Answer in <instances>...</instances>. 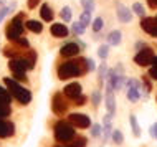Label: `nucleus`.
I'll return each instance as SVG.
<instances>
[{"mask_svg":"<svg viewBox=\"0 0 157 147\" xmlns=\"http://www.w3.org/2000/svg\"><path fill=\"white\" fill-rule=\"evenodd\" d=\"M155 22H157V17H155Z\"/></svg>","mask_w":157,"mask_h":147,"instance_id":"48","label":"nucleus"},{"mask_svg":"<svg viewBox=\"0 0 157 147\" xmlns=\"http://www.w3.org/2000/svg\"><path fill=\"white\" fill-rule=\"evenodd\" d=\"M122 41V35L119 30H113L111 33L108 35V45H113V47H117Z\"/></svg>","mask_w":157,"mask_h":147,"instance_id":"16","label":"nucleus"},{"mask_svg":"<svg viewBox=\"0 0 157 147\" xmlns=\"http://www.w3.org/2000/svg\"><path fill=\"white\" fill-rule=\"evenodd\" d=\"M127 99L136 103V101H139L141 98V85H139L137 79H127Z\"/></svg>","mask_w":157,"mask_h":147,"instance_id":"7","label":"nucleus"},{"mask_svg":"<svg viewBox=\"0 0 157 147\" xmlns=\"http://www.w3.org/2000/svg\"><path fill=\"white\" fill-rule=\"evenodd\" d=\"M98 55H99L101 60H106L108 55H109V45H101L99 50H98Z\"/></svg>","mask_w":157,"mask_h":147,"instance_id":"26","label":"nucleus"},{"mask_svg":"<svg viewBox=\"0 0 157 147\" xmlns=\"http://www.w3.org/2000/svg\"><path fill=\"white\" fill-rule=\"evenodd\" d=\"M13 43H17L18 47H22V48H28V45H30V43H28V40L23 38V36H18V38L13 41Z\"/></svg>","mask_w":157,"mask_h":147,"instance_id":"35","label":"nucleus"},{"mask_svg":"<svg viewBox=\"0 0 157 147\" xmlns=\"http://www.w3.org/2000/svg\"><path fill=\"white\" fill-rule=\"evenodd\" d=\"M84 30H86V25H84V23H81V22L73 23V32L76 33V35H83Z\"/></svg>","mask_w":157,"mask_h":147,"instance_id":"27","label":"nucleus"},{"mask_svg":"<svg viewBox=\"0 0 157 147\" xmlns=\"http://www.w3.org/2000/svg\"><path fill=\"white\" fill-rule=\"evenodd\" d=\"M149 76H151L152 79H157V68H154V66H152V68L149 70Z\"/></svg>","mask_w":157,"mask_h":147,"instance_id":"42","label":"nucleus"},{"mask_svg":"<svg viewBox=\"0 0 157 147\" xmlns=\"http://www.w3.org/2000/svg\"><path fill=\"white\" fill-rule=\"evenodd\" d=\"M106 109H108V114H114L116 112V99H114V89L113 86L106 85Z\"/></svg>","mask_w":157,"mask_h":147,"instance_id":"10","label":"nucleus"},{"mask_svg":"<svg viewBox=\"0 0 157 147\" xmlns=\"http://www.w3.org/2000/svg\"><path fill=\"white\" fill-rule=\"evenodd\" d=\"M56 147H65V145H56Z\"/></svg>","mask_w":157,"mask_h":147,"instance_id":"46","label":"nucleus"},{"mask_svg":"<svg viewBox=\"0 0 157 147\" xmlns=\"http://www.w3.org/2000/svg\"><path fill=\"white\" fill-rule=\"evenodd\" d=\"M60 15H61V18L65 20V22H70V20H71V8L70 7H63Z\"/></svg>","mask_w":157,"mask_h":147,"instance_id":"30","label":"nucleus"},{"mask_svg":"<svg viewBox=\"0 0 157 147\" xmlns=\"http://www.w3.org/2000/svg\"><path fill=\"white\" fill-rule=\"evenodd\" d=\"M52 107H53V112L58 116H63L65 112L68 111V103L65 99V94L63 93H56L53 96V101H52Z\"/></svg>","mask_w":157,"mask_h":147,"instance_id":"6","label":"nucleus"},{"mask_svg":"<svg viewBox=\"0 0 157 147\" xmlns=\"http://www.w3.org/2000/svg\"><path fill=\"white\" fill-rule=\"evenodd\" d=\"M86 137H83V136H79V137H76V139L73 141V144H71L70 147H86Z\"/></svg>","mask_w":157,"mask_h":147,"instance_id":"28","label":"nucleus"},{"mask_svg":"<svg viewBox=\"0 0 157 147\" xmlns=\"http://www.w3.org/2000/svg\"><path fill=\"white\" fill-rule=\"evenodd\" d=\"M91 101H93V104H94V106H98V104L101 103V93H99V91H94V93H93Z\"/></svg>","mask_w":157,"mask_h":147,"instance_id":"36","label":"nucleus"},{"mask_svg":"<svg viewBox=\"0 0 157 147\" xmlns=\"http://www.w3.org/2000/svg\"><path fill=\"white\" fill-rule=\"evenodd\" d=\"M152 65H154V68H157V56L152 58Z\"/></svg>","mask_w":157,"mask_h":147,"instance_id":"45","label":"nucleus"},{"mask_svg":"<svg viewBox=\"0 0 157 147\" xmlns=\"http://www.w3.org/2000/svg\"><path fill=\"white\" fill-rule=\"evenodd\" d=\"M116 13H117V18H119L122 23H129L131 20H132V13H131V10L126 5H122V3H117V5H116Z\"/></svg>","mask_w":157,"mask_h":147,"instance_id":"13","label":"nucleus"},{"mask_svg":"<svg viewBox=\"0 0 157 147\" xmlns=\"http://www.w3.org/2000/svg\"><path fill=\"white\" fill-rule=\"evenodd\" d=\"M151 35L154 36V38H157V25H155V27H154V28H152V30H151Z\"/></svg>","mask_w":157,"mask_h":147,"instance_id":"44","label":"nucleus"},{"mask_svg":"<svg viewBox=\"0 0 157 147\" xmlns=\"http://www.w3.org/2000/svg\"><path fill=\"white\" fill-rule=\"evenodd\" d=\"M40 15H41V18H43L45 22H52V20H53V10L50 8V5H46V3H43V5H41Z\"/></svg>","mask_w":157,"mask_h":147,"instance_id":"17","label":"nucleus"},{"mask_svg":"<svg viewBox=\"0 0 157 147\" xmlns=\"http://www.w3.org/2000/svg\"><path fill=\"white\" fill-rule=\"evenodd\" d=\"M25 27L33 33H41V30H43V25L38 22V20H28V22L25 23Z\"/></svg>","mask_w":157,"mask_h":147,"instance_id":"18","label":"nucleus"},{"mask_svg":"<svg viewBox=\"0 0 157 147\" xmlns=\"http://www.w3.org/2000/svg\"><path fill=\"white\" fill-rule=\"evenodd\" d=\"M106 73H108V68H106V63H103V65L99 66V85H103V83H104Z\"/></svg>","mask_w":157,"mask_h":147,"instance_id":"32","label":"nucleus"},{"mask_svg":"<svg viewBox=\"0 0 157 147\" xmlns=\"http://www.w3.org/2000/svg\"><path fill=\"white\" fill-rule=\"evenodd\" d=\"M152 58H154V51L151 48H142L141 51L136 55L134 61L139 66H149V65H152Z\"/></svg>","mask_w":157,"mask_h":147,"instance_id":"8","label":"nucleus"},{"mask_svg":"<svg viewBox=\"0 0 157 147\" xmlns=\"http://www.w3.org/2000/svg\"><path fill=\"white\" fill-rule=\"evenodd\" d=\"M50 32H52V35L56 36V38H65L68 35V28H66V25H63V23H53L52 28H50Z\"/></svg>","mask_w":157,"mask_h":147,"instance_id":"15","label":"nucleus"},{"mask_svg":"<svg viewBox=\"0 0 157 147\" xmlns=\"http://www.w3.org/2000/svg\"><path fill=\"white\" fill-rule=\"evenodd\" d=\"M103 18H101V17H98V18H94V22H93V30L94 32H99L101 28H103Z\"/></svg>","mask_w":157,"mask_h":147,"instance_id":"33","label":"nucleus"},{"mask_svg":"<svg viewBox=\"0 0 157 147\" xmlns=\"http://www.w3.org/2000/svg\"><path fill=\"white\" fill-rule=\"evenodd\" d=\"M0 101H3V103H8V104H10V101H12L10 91L5 89V88H2V86H0Z\"/></svg>","mask_w":157,"mask_h":147,"instance_id":"23","label":"nucleus"},{"mask_svg":"<svg viewBox=\"0 0 157 147\" xmlns=\"http://www.w3.org/2000/svg\"><path fill=\"white\" fill-rule=\"evenodd\" d=\"M2 3H3V2H2V0H0V5H2Z\"/></svg>","mask_w":157,"mask_h":147,"instance_id":"47","label":"nucleus"},{"mask_svg":"<svg viewBox=\"0 0 157 147\" xmlns=\"http://www.w3.org/2000/svg\"><path fill=\"white\" fill-rule=\"evenodd\" d=\"M55 139L58 142H63V144L73 141L75 139V127L71 124L65 123V121L56 123V126H55Z\"/></svg>","mask_w":157,"mask_h":147,"instance_id":"3","label":"nucleus"},{"mask_svg":"<svg viewBox=\"0 0 157 147\" xmlns=\"http://www.w3.org/2000/svg\"><path fill=\"white\" fill-rule=\"evenodd\" d=\"M12 112L10 109V104L8 103H3V101H0V119H3V117H8Z\"/></svg>","mask_w":157,"mask_h":147,"instance_id":"21","label":"nucleus"},{"mask_svg":"<svg viewBox=\"0 0 157 147\" xmlns=\"http://www.w3.org/2000/svg\"><path fill=\"white\" fill-rule=\"evenodd\" d=\"M132 12H134L136 15L142 17V18H144V13H146V10H144V7H142L141 3H139V2H136L134 5H132Z\"/></svg>","mask_w":157,"mask_h":147,"instance_id":"29","label":"nucleus"},{"mask_svg":"<svg viewBox=\"0 0 157 147\" xmlns=\"http://www.w3.org/2000/svg\"><path fill=\"white\" fill-rule=\"evenodd\" d=\"M25 30V23H23V13L17 15L15 18H12V22L8 23L7 30H5V35L10 41H15L18 36H22V33Z\"/></svg>","mask_w":157,"mask_h":147,"instance_id":"4","label":"nucleus"},{"mask_svg":"<svg viewBox=\"0 0 157 147\" xmlns=\"http://www.w3.org/2000/svg\"><path fill=\"white\" fill-rule=\"evenodd\" d=\"M84 103H86V98H84V96H83V94H79V96H78V98H76V99H75V104H76V106H83V104H84Z\"/></svg>","mask_w":157,"mask_h":147,"instance_id":"38","label":"nucleus"},{"mask_svg":"<svg viewBox=\"0 0 157 147\" xmlns=\"http://www.w3.org/2000/svg\"><path fill=\"white\" fill-rule=\"evenodd\" d=\"M81 5L84 7V10L93 12V10H94V7H96V3H94V0H81Z\"/></svg>","mask_w":157,"mask_h":147,"instance_id":"31","label":"nucleus"},{"mask_svg":"<svg viewBox=\"0 0 157 147\" xmlns=\"http://www.w3.org/2000/svg\"><path fill=\"white\" fill-rule=\"evenodd\" d=\"M70 123L75 126V127H79V129H86L91 126V121L90 117L86 114H79V112H73V114H70Z\"/></svg>","mask_w":157,"mask_h":147,"instance_id":"9","label":"nucleus"},{"mask_svg":"<svg viewBox=\"0 0 157 147\" xmlns=\"http://www.w3.org/2000/svg\"><path fill=\"white\" fill-rule=\"evenodd\" d=\"M142 83H144V86H146V89H147V93L152 89V86H151V81L147 78H142Z\"/></svg>","mask_w":157,"mask_h":147,"instance_id":"40","label":"nucleus"},{"mask_svg":"<svg viewBox=\"0 0 157 147\" xmlns=\"http://www.w3.org/2000/svg\"><path fill=\"white\" fill-rule=\"evenodd\" d=\"M81 85L79 83H70V85L65 86V89H63V94L66 96V98L70 99H76L79 94H81Z\"/></svg>","mask_w":157,"mask_h":147,"instance_id":"11","label":"nucleus"},{"mask_svg":"<svg viewBox=\"0 0 157 147\" xmlns=\"http://www.w3.org/2000/svg\"><path fill=\"white\" fill-rule=\"evenodd\" d=\"M15 134V126L13 123L10 121H5V119H0V137L5 139V137H10Z\"/></svg>","mask_w":157,"mask_h":147,"instance_id":"12","label":"nucleus"},{"mask_svg":"<svg viewBox=\"0 0 157 147\" xmlns=\"http://www.w3.org/2000/svg\"><path fill=\"white\" fill-rule=\"evenodd\" d=\"M147 2H149V5L152 8H157V0H147Z\"/></svg>","mask_w":157,"mask_h":147,"instance_id":"43","label":"nucleus"},{"mask_svg":"<svg viewBox=\"0 0 157 147\" xmlns=\"http://www.w3.org/2000/svg\"><path fill=\"white\" fill-rule=\"evenodd\" d=\"M151 136L154 137V139H157V123L151 126Z\"/></svg>","mask_w":157,"mask_h":147,"instance_id":"39","label":"nucleus"},{"mask_svg":"<svg viewBox=\"0 0 157 147\" xmlns=\"http://www.w3.org/2000/svg\"><path fill=\"white\" fill-rule=\"evenodd\" d=\"M88 71V65H86V58H81L78 61H66L60 65L58 68V78L60 79H70V78H76L79 74L86 73Z\"/></svg>","mask_w":157,"mask_h":147,"instance_id":"1","label":"nucleus"},{"mask_svg":"<svg viewBox=\"0 0 157 147\" xmlns=\"http://www.w3.org/2000/svg\"><path fill=\"white\" fill-rule=\"evenodd\" d=\"M38 3H40V0H28L27 5H28V8H35Z\"/></svg>","mask_w":157,"mask_h":147,"instance_id":"41","label":"nucleus"},{"mask_svg":"<svg viewBox=\"0 0 157 147\" xmlns=\"http://www.w3.org/2000/svg\"><path fill=\"white\" fill-rule=\"evenodd\" d=\"M129 123H131V127H132V134L136 137L141 136V127H139V123H137V117L136 116H131L129 117Z\"/></svg>","mask_w":157,"mask_h":147,"instance_id":"20","label":"nucleus"},{"mask_svg":"<svg viewBox=\"0 0 157 147\" xmlns=\"http://www.w3.org/2000/svg\"><path fill=\"white\" fill-rule=\"evenodd\" d=\"M91 13H93V12L84 10L83 13H81V17H79V22L84 23V25H90V23H91Z\"/></svg>","mask_w":157,"mask_h":147,"instance_id":"25","label":"nucleus"},{"mask_svg":"<svg viewBox=\"0 0 157 147\" xmlns=\"http://www.w3.org/2000/svg\"><path fill=\"white\" fill-rule=\"evenodd\" d=\"M13 8H15V3H12V5H8V7H2V8H0V23L3 22V18H5V17L10 13Z\"/></svg>","mask_w":157,"mask_h":147,"instance_id":"24","label":"nucleus"},{"mask_svg":"<svg viewBox=\"0 0 157 147\" xmlns=\"http://www.w3.org/2000/svg\"><path fill=\"white\" fill-rule=\"evenodd\" d=\"M3 83H5L7 89L10 91L12 98H15L20 104H28L32 101V93L23 88L22 85H18L17 79H12V78H3Z\"/></svg>","mask_w":157,"mask_h":147,"instance_id":"2","label":"nucleus"},{"mask_svg":"<svg viewBox=\"0 0 157 147\" xmlns=\"http://www.w3.org/2000/svg\"><path fill=\"white\" fill-rule=\"evenodd\" d=\"M61 56L65 58H71V56H76V55L79 53V47L78 43H75V41H70V43H66L65 47H61Z\"/></svg>","mask_w":157,"mask_h":147,"instance_id":"14","label":"nucleus"},{"mask_svg":"<svg viewBox=\"0 0 157 147\" xmlns=\"http://www.w3.org/2000/svg\"><path fill=\"white\" fill-rule=\"evenodd\" d=\"M155 25H157L155 18H142V22H141V28H142L144 32L151 33V30L155 27Z\"/></svg>","mask_w":157,"mask_h":147,"instance_id":"19","label":"nucleus"},{"mask_svg":"<svg viewBox=\"0 0 157 147\" xmlns=\"http://www.w3.org/2000/svg\"><path fill=\"white\" fill-rule=\"evenodd\" d=\"M8 68L13 73V78L17 81H27V70L28 68V63L23 60V58H12L10 63H8Z\"/></svg>","mask_w":157,"mask_h":147,"instance_id":"5","label":"nucleus"},{"mask_svg":"<svg viewBox=\"0 0 157 147\" xmlns=\"http://www.w3.org/2000/svg\"><path fill=\"white\" fill-rule=\"evenodd\" d=\"M101 131H103V129H101L99 124H93V126H91V136H93V137H99Z\"/></svg>","mask_w":157,"mask_h":147,"instance_id":"34","label":"nucleus"},{"mask_svg":"<svg viewBox=\"0 0 157 147\" xmlns=\"http://www.w3.org/2000/svg\"><path fill=\"white\" fill-rule=\"evenodd\" d=\"M86 65H88V71H94L96 70V63L91 58H86Z\"/></svg>","mask_w":157,"mask_h":147,"instance_id":"37","label":"nucleus"},{"mask_svg":"<svg viewBox=\"0 0 157 147\" xmlns=\"http://www.w3.org/2000/svg\"><path fill=\"white\" fill-rule=\"evenodd\" d=\"M111 137H113V142H114V144H117V145L124 142V136H122V132L119 131V129H113Z\"/></svg>","mask_w":157,"mask_h":147,"instance_id":"22","label":"nucleus"}]
</instances>
